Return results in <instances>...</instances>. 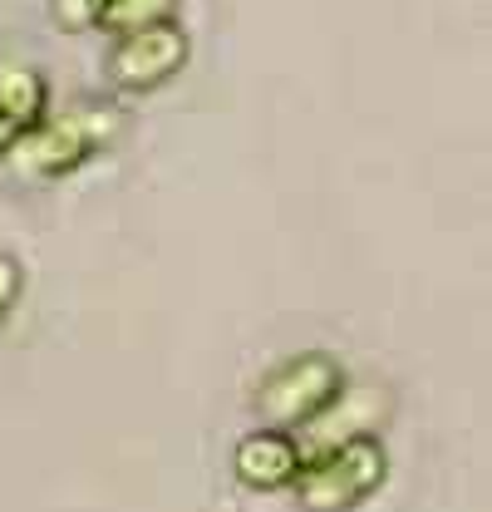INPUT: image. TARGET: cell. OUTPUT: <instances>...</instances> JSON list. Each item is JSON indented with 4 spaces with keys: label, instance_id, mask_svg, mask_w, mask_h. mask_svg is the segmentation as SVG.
Returning a JSON list of instances; mask_svg holds the SVG:
<instances>
[{
    "label": "cell",
    "instance_id": "6da1fadb",
    "mask_svg": "<svg viewBox=\"0 0 492 512\" xmlns=\"http://www.w3.org/2000/svg\"><path fill=\"white\" fill-rule=\"evenodd\" d=\"M384 473H389V458H384L379 439L360 434V439H345V444L306 458L291 488L306 512H350L384 483Z\"/></svg>",
    "mask_w": 492,
    "mask_h": 512
},
{
    "label": "cell",
    "instance_id": "7a4b0ae2",
    "mask_svg": "<svg viewBox=\"0 0 492 512\" xmlns=\"http://www.w3.org/2000/svg\"><path fill=\"white\" fill-rule=\"evenodd\" d=\"M104 133H109L104 114H64V119H50V124L40 119V124H30L25 133H15L0 158L10 163V173H20L30 183H45V178L74 173L104 143Z\"/></svg>",
    "mask_w": 492,
    "mask_h": 512
},
{
    "label": "cell",
    "instance_id": "3957f363",
    "mask_svg": "<svg viewBox=\"0 0 492 512\" xmlns=\"http://www.w3.org/2000/svg\"><path fill=\"white\" fill-rule=\"evenodd\" d=\"M340 365L330 355H296L291 365H281L256 394V414L271 429H301L310 414H320L335 394H340Z\"/></svg>",
    "mask_w": 492,
    "mask_h": 512
},
{
    "label": "cell",
    "instance_id": "277c9868",
    "mask_svg": "<svg viewBox=\"0 0 492 512\" xmlns=\"http://www.w3.org/2000/svg\"><path fill=\"white\" fill-rule=\"evenodd\" d=\"M187 60V35L163 20V25H148V30H133L119 35L114 55H109V84L119 94H148L158 84H168Z\"/></svg>",
    "mask_w": 492,
    "mask_h": 512
},
{
    "label": "cell",
    "instance_id": "5b68a950",
    "mask_svg": "<svg viewBox=\"0 0 492 512\" xmlns=\"http://www.w3.org/2000/svg\"><path fill=\"white\" fill-rule=\"evenodd\" d=\"M301 444L291 429H256L246 434L237 453H232V468L251 493H276V488H291L296 473H301Z\"/></svg>",
    "mask_w": 492,
    "mask_h": 512
},
{
    "label": "cell",
    "instance_id": "8992f818",
    "mask_svg": "<svg viewBox=\"0 0 492 512\" xmlns=\"http://www.w3.org/2000/svg\"><path fill=\"white\" fill-rule=\"evenodd\" d=\"M0 119L15 133H25L30 124L45 119V79L35 69H20V64L0 69Z\"/></svg>",
    "mask_w": 492,
    "mask_h": 512
},
{
    "label": "cell",
    "instance_id": "52a82bcc",
    "mask_svg": "<svg viewBox=\"0 0 492 512\" xmlns=\"http://www.w3.org/2000/svg\"><path fill=\"white\" fill-rule=\"evenodd\" d=\"M163 20H173V0H104V10H99V25L119 30V35L163 25Z\"/></svg>",
    "mask_w": 492,
    "mask_h": 512
},
{
    "label": "cell",
    "instance_id": "ba28073f",
    "mask_svg": "<svg viewBox=\"0 0 492 512\" xmlns=\"http://www.w3.org/2000/svg\"><path fill=\"white\" fill-rule=\"evenodd\" d=\"M99 10H104V0H50V20L64 35H79V30L99 25Z\"/></svg>",
    "mask_w": 492,
    "mask_h": 512
},
{
    "label": "cell",
    "instance_id": "9c48e42d",
    "mask_svg": "<svg viewBox=\"0 0 492 512\" xmlns=\"http://www.w3.org/2000/svg\"><path fill=\"white\" fill-rule=\"evenodd\" d=\"M15 296H20V266L10 256H0V311H10Z\"/></svg>",
    "mask_w": 492,
    "mask_h": 512
},
{
    "label": "cell",
    "instance_id": "30bf717a",
    "mask_svg": "<svg viewBox=\"0 0 492 512\" xmlns=\"http://www.w3.org/2000/svg\"><path fill=\"white\" fill-rule=\"evenodd\" d=\"M10 138H15V128H10L5 119H0V153H5V143H10Z\"/></svg>",
    "mask_w": 492,
    "mask_h": 512
}]
</instances>
